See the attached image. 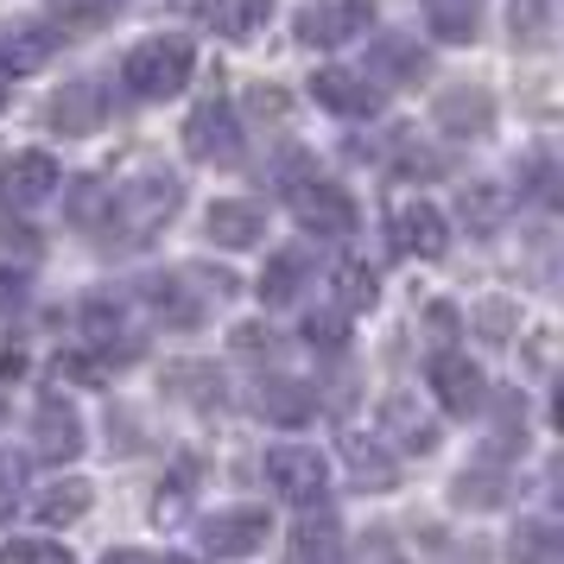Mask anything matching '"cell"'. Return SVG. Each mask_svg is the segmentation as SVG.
<instances>
[{
  "mask_svg": "<svg viewBox=\"0 0 564 564\" xmlns=\"http://www.w3.org/2000/svg\"><path fill=\"white\" fill-rule=\"evenodd\" d=\"M197 70V45H184V39H140L121 64V83H128V96L140 102H159V96H178L184 83Z\"/></svg>",
  "mask_w": 564,
  "mask_h": 564,
  "instance_id": "obj_1",
  "label": "cell"
},
{
  "mask_svg": "<svg viewBox=\"0 0 564 564\" xmlns=\"http://www.w3.org/2000/svg\"><path fill=\"white\" fill-rule=\"evenodd\" d=\"M178 197H184V184L172 178V172H147V178H133L128 191H115L108 216L121 223L128 241H147L153 229H165V223L178 216Z\"/></svg>",
  "mask_w": 564,
  "mask_h": 564,
  "instance_id": "obj_2",
  "label": "cell"
},
{
  "mask_svg": "<svg viewBox=\"0 0 564 564\" xmlns=\"http://www.w3.org/2000/svg\"><path fill=\"white\" fill-rule=\"evenodd\" d=\"M184 147L197 165H241V121H235L229 102H197L191 121H184Z\"/></svg>",
  "mask_w": 564,
  "mask_h": 564,
  "instance_id": "obj_3",
  "label": "cell"
},
{
  "mask_svg": "<svg viewBox=\"0 0 564 564\" xmlns=\"http://www.w3.org/2000/svg\"><path fill=\"white\" fill-rule=\"evenodd\" d=\"M292 216L311 235H349L356 229V197L330 178H299L292 184Z\"/></svg>",
  "mask_w": 564,
  "mask_h": 564,
  "instance_id": "obj_4",
  "label": "cell"
},
{
  "mask_svg": "<svg viewBox=\"0 0 564 564\" xmlns=\"http://www.w3.org/2000/svg\"><path fill=\"white\" fill-rule=\"evenodd\" d=\"M368 20H375V7L368 0H317V7H305L299 13V45H349L356 32H368Z\"/></svg>",
  "mask_w": 564,
  "mask_h": 564,
  "instance_id": "obj_5",
  "label": "cell"
},
{
  "mask_svg": "<svg viewBox=\"0 0 564 564\" xmlns=\"http://www.w3.org/2000/svg\"><path fill=\"white\" fill-rule=\"evenodd\" d=\"M324 457L305 451V444H280V451H267V482L280 488L285 501H317L324 495Z\"/></svg>",
  "mask_w": 564,
  "mask_h": 564,
  "instance_id": "obj_6",
  "label": "cell"
},
{
  "mask_svg": "<svg viewBox=\"0 0 564 564\" xmlns=\"http://www.w3.org/2000/svg\"><path fill=\"white\" fill-rule=\"evenodd\" d=\"M0 197H7V209H39L45 197H57V159L52 153H20L0 172Z\"/></svg>",
  "mask_w": 564,
  "mask_h": 564,
  "instance_id": "obj_7",
  "label": "cell"
},
{
  "mask_svg": "<svg viewBox=\"0 0 564 564\" xmlns=\"http://www.w3.org/2000/svg\"><path fill=\"white\" fill-rule=\"evenodd\" d=\"M432 393L444 400V412H457V419H476L482 412V375L469 368L463 356H451V349H437L432 356Z\"/></svg>",
  "mask_w": 564,
  "mask_h": 564,
  "instance_id": "obj_8",
  "label": "cell"
},
{
  "mask_svg": "<svg viewBox=\"0 0 564 564\" xmlns=\"http://www.w3.org/2000/svg\"><path fill=\"white\" fill-rule=\"evenodd\" d=\"M437 128L457 133V140H482L495 128V96L476 89V83H457V89H444L437 96Z\"/></svg>",
  "mask_w": 564,
  "mask_h": 564,
  "instance_id": "obj_9",
  "label": "cell"
},
{
  "mask_svg": "<svg viewBox=\"0 0 564 564\" xmlns=\"http://www.w3.org/2000/svg\"><path fill=\"white\" fill-rule=\"evenodd\" d=\"M102 115H108V96H102V83H70V89H57L52 108H45V121H52L57 133H96L102 128Z\"/></svg>",
  "mask_w": 564,
  "mask_h": 564,
  "instance_id": "obj_10",
  "label": "cell"
},
{
  "mask_svg": "<svg viewBox=\"0 0 564 564\" xmlns=\"http://www.w3.org/2000/svg\"><path fill=\"white\" fill-rule=\"evenodd\" d=\"M311 96H317V108L349 115V121H361V115H375V108H381L375 83L356 77V70H317V77H311Z\"/></svg>",
  "mask_w": 564,
  "mask_h": 564,
  "instance_id": "obj_11",
  "label": "cell"
},
{
  "mask_svg": "<svg viewBox=\"0 0 564 564\" xmlns=\"http://www.w3.org/2000/svg\"><path fill=\"white\" fill-rule=\"evenodd\" d=\"M32 451L45 463H70L83 451V425L64 400H45V406H39V419H32Z\"/></svg>",
  "mask_w": 564,
  "mask_h": 564,
  "instance_id": "obj_12",
  "label": "cell"
},
{
  "mask_svg": "<svg viewBox=\"0 0 564 564\" xmlns=\"http://www.w3.org/2000/svg\"><path fill=\"white\" fill-rule=\"evenodd\" d=\"M260 539H267V513H254V508H229L216 520H204V545L216 558H248Z\"/></svg>",
  "mask_w": 564,
  "mask_h": 564,
  "instance_id": "obj_13",
  "label": "cell"
},
{
  "mask_svg": "<svg viewBox=\"0 0 564 564\" xmlns=\"http://www.w3.org/2000/svg\"><path fill=\"white\" fill-rule=\"evenodd\" d=\"M83 336L96 343V349H108V356H121L128 361L140 343H133V330H128V311L115 305L108 292H96V299H83Z\"/></svg>",
  "mask_w": 564,
  "mask_h": 564,
  "instance_id": "obj_14",
  "label": "cell"
},
{
  "mask_svg": "<svg viewBox=\"0 0 564 564\" xmlns=\"http://www.w3.org/2000/svg\"><path fill=\"white\" fill-rule=\"evenodd\" d=\"M444 216H437L432 204H406L400 216H393V248L400 254H419V260H437L444 254Z\"/></svg>",
  "mask_w": 564,
  "mask_h": 564,
  "instance_id": "obj_15",
  "label": "cell"
},
{
  "mask_svg": "<svg viewBox=\"0 0 564 564\" xmlns=\"http://www.w3.org/2000/svg\"><path fill=\"white\" fill-rule=\"evenodd\" d=\"M204 229H209V241H216V248H254L260 235H267V216H260L248 197H223V204L209 209Z\"/></svg>",
  "mask_w": 564,
  "mask_h": 564,
  "instance_id": "obj_16",
  "label": "cell"
},
{
  "mask_svg": "<svg viewBox=\"0 0 564 564\" xmlns=\"http://www.w3.org/2000/svg\"><path fill=\"white\" fill-rule=\"evenodd\" d=\"M368 64H375V70H381L387 83H419L432 57L419 52V45H412L406 32H381V39L368 45Z\"/></svg>",
  "mask_w": 564,
  "mask_h": 564,
  "instance_id": "obj_17",
  "label": "cell"
},
{
  "mask_svg": "<svg viewBox=\"0 0 564 564\" xmlns=\"http://www.w3.org/2000/svg\"><path fill=\"white\" fill-rule=\"evenodd\" d=\"M305 280H311V254L305 248H280V254L267 260V273H260V299L267 305H292Z\"/></svg>",
  "mask_w": 564,
  "mask_h": 564,
  "instance_id": "obj_18",
  "label": "cell"
},
{
  "mask_svg": "<svg viewBox=\"0 0 564 564\" xmlns=\"http://www.w3.org/2000/svg\"><path fill=\"white\" fill-rule=\"evenodd\" d=\"M52 32L45 26H20V32H7L0 39V70H13V77H32V70H45L52 64Z\"/></svg>",
  "mask_w": 564,
  "mask_h": 564,
  "instance_id": "obj_19",
  "label": "cell"
},
{
  "mask_svg": "<svg viewBox=\"0 0 564 564\" xmlns=\"http://www.w3.org/2000/svg\"><path fill=\"white\" fill-rule=\"evenodd\" d=\"M425 20H432V39L469 45L476 26H482V0H425Z\"/></svg>",
  "mask_w": 564,
  "mask_h": 564,
  "instance_id": "obj_20",
  "label": "cell"
},
{
  "mask_svg": "<svg viewBox=\"0 0 564 564\" xmlns=\"http://www.w3.org/2000/svg\"><path fill=\"white\" fill-rule=\"evenodd\" d=\"M260 412L273 425H305L311 412H317V393L305 381H260Z\"/></svg>",
  "mask_w": 564,
  "mask_h": 564,
  "instance_id": "obj_21",
  "label": "cell"
},
{
  "mask_svg": "<svg viewBox=\"0 0 564 564\" xmlns=\"http://www.w3.org/2000/svg\"><path fill=\"white\" fill-rule=\"evenodd\" d=\"M508 32L520 52H545L552 45V0H508Z\"/></svg>",
  "mask_w": 564,
  "mask_h": 564,
  "instance_id": "obj_22",
  "label": "cell"
},
{
  "mask_svg": "<svg viewBox=\"0 0 564 564\" xmlns=\"http://www.w3.org/2000/svg\"><path fill=\"white\" fill-rule=\"evenodd\" d=\"M147 299H153V311L165 317V324H178V330H191V324H204V305H191L184 299V280L178 273H165V280H147Z\"/></svg>",
  "mask_w": 564,
  "mask_h": 564,
  "instance_id": "obj_23",
  "label": "cell"
},
{
  "mask_svg": "<svg viewBox=\"0 0 564 564\" xmlns=\"http://www.w3.org/2000/svg\"><path fill=\"white\" fill-rule=\"evenodd\" d=\"M343 451H349V463H356V482H361V488H393V482H400V469H393V457H387L381 444L349 437Z\"/></svg>",
  "mask_w": 564,
  "mask_h": 564,
  "instance_id": "obj_24",
  "label": "cell"
},
{
  "mask_svg": "<svg viewBox=\"0 0 564 564\" xmlns=\"http://www.w3.org/2000/svg\"><path fill=\"white\" fill-rule=\"evenodd\" d=\"M165 387H172V393H191L197 406H223V375L204 368V361H178V368L165 375Z\"/></svg>",
  "mask_w": 564,
  "mask_h": 564,
  "instance_id": "obj_25",
  "label": "cell"
},
{
  "mask_svg": "<svg viewBox=\"0 0 564 564\" xmlns=\"http://www.w3.org/2000/svg\"><path fill=\"white\" fill-rule=\"evenodd\" d=\"M513 558L520 564H552L558 558V527H552V520H527V527H513Z\"/></svg>",
  "mask_w": 564,
  "mask_h": 564,
  "instance_id": "obj_26",
  "label": "cell"
},
{
  "mask_svg": "<svg viewBox=\"0 0 564 564\" xmlns=\"http://www.w3.org/2000/svg\"><path fill=\"white\" fill-rule=\"evenodd\" d=\"M89 482H57L39 495V520H77V513H89Z\"/></svg>",
  "mask_w": 564,
  "mask_h": 564,
  "instance_id": "obj_27",
  "label": "cell"
},
{
  "mask_svg": "<svg viewBox=\"0 0 564 564\" xmlns=\"http://www.w3.org/2000/svg\"><path fill=\"white\" fill-rule=\"evenodd\" d=\"M375 273L361 267V260H349V267H336V299H343V311H368L375 305Z\"/></svg>",
  "mask_w": 564,
  "mask_h": 564,
  "instance_id": "obj_28",
  "label": "cell"
},
{
  "mask_svg": "<svg viewBox=\"0 0 564 564\" xmlns=\"http://www.w3.org/2000/svg\"><path fill=\"white\" fill-rule=\"evenodd\" d=\"M0 564H77L64 545H52V539H7L0 545Z\"/></svg>",
  "mask_w": 564,
  "mask_h": 564,
  "instance_id": "obj_29",
  "label": "cell"
},
{
  "mask_svg": "<svg viewBox=\"0 0 564 564\" xmlns=\"http://www.w3.org/2000/svg\"><path fill=\"white\" fill-rule=\"evenodd\" d=\"M305 343H317V349H343V343H349L343 311H317V317H305Z\"/></svg>",
  "mask_w": 564,
  "mask_h": 564,
  "instance_id": "obj_30",
  "label": "cell"
},
{
  "mask_svg": "<svg viewBox=\"0 0 564 564\" xmlns=\"http://www.w3.org/2000/svg\"><path fill=\"white\" fill-rule=\"evenodd\" d=\"M501 469H482V476H463L457 482V501H469V508H495V501H501Z\"/></svg>",
  "mask_w": 564,
  "mask_h": 564,
  "instance_id": "obj_31",
  "label": "cell"
},
{
  "mask_svg": "<svg viewBox=\"0 0 564 564\" xmlns=\"http://www.w3.org/2000/svg\"><path fill=\"white\" fill-rule=\"evenodd\" d=\"M463 216H469L476 229H495V223H501V191H488V184H476V191L463 197Z\"/></svg>",
  "mask_w": 564,
  "mask_h": 564,
  "instance_id": "obj_32",
  "label": "cell"
},
{
  "mask_svg": "<svg viewBox=\"0 0 564 564\" xmlns=\"http://www.w3.org/2000/svg\"><path fill=\"white\" fill-rule=\"evenodd\" d=\"M115 13V0H57V20L64 26H102Z\"/></svg>",
  "mask_w": 564,
  "mask_h": 564,
  "instance_id": "obj_33",
  "label": "cell"
},
{
  "mask_svg": "<svg viewBox=\"0 0 564 564\" xmlns=\"http://www.w3.org/2000/svg\"><path fill=\"white\" fill-rule=\"evenodd\" d=\"M108 204H115V197H102V184H96V178H83V184H77V197H70V216H77L83 229H89L96 216H108Z\"/></svg>",
  "mask_w": 564,
  "mask_h": 564,
  "instance_id": "obj_34",
  "label": "cell"
},
{
  "mask_svg": "<svg viewBox=\"0 0 564 564\" xmlns=\"http://www.w3.org/2000/svg\"><path fill=\"white\" fill-rule=\"evenodd\" d=\"M20 305H26V273H13V267H0V317H13Z\"/></svg>",
  "mask_w": 564,
  "mask_h": 564,
  "instance_id": "obj_35",
  "label": "cell"
},
{
  "mask_svg": "<svg viewBox=\"0 0 564 564\" xmlns=\"http://www.w3.org/2000/svg\"><path fill=\"white\" fill-rule=\"evenodd\" d=\"M235 349L241 356H273V336L260 330V324H248V330H235Z\"/></svg>",
  "mask_w": 564,
  "mask_h": 564,
  "instance_id": "obj_36",
  "label": "cell"
},
{
  "mask_svg": "<svg viewBox=\"0 0 564 564\" xmlns=\"http://www.w3.org/2000/svg\"><path fill=\"white\" fill-rule=\"evenodd\" d=\"M533 184H539V204H558V172H552V159L533 165Z\"/></svg>",
  "mask_w": 564,
  "mask_h": 564,
  "instance_id": "obj_37",
  "label": "cell"
},
{
  "mask_svg": "<svg viewBox=\"0 0 564 564\" xmlns=\"http://www.w3.org/2000/svg\"><path fill=\"white\" fill-rule=\"evenodd\" d=\"M425 317H432V336H437V343H451V336H457V311H451V305H432Z\"/></svg>",
  "mask_w": 564,
  "mask_h": 564,
  "instance_id": "obj_38",
  "label": "cell"
},
{
  "mask_svg": "<svg viewBox=\"0 0 564 564\" xmlns=\"http://www.w3.org/2000/svg\"><path fill=\"white\" fill-rule=\"evenodd\" d=\"M400 172H406V178H432L437 159L432 153H400Z\"/></svg>",
  "mask_w": 564,
  "mask_h": 564,
  "instance_id": "obj_39",
  "label": "cell"
},
{
  "mask_svg": "<svg viewBox=\"0 0 564 564\" xmlns=\"http://www.w3.org/2000/svg\"><path fill=\"white\" fill-rule=\"evenodd\" d=\"M13 495H20V463H0V513H7Z\"/></svg>",
  "mask_w": 564,
  "mask_h": 564,
  "instance_id": "obj_40",
  "label": "cell"
},
{
  "mask_svg": "<svg viewBox=\"0 0 564 564\" xmlns=\"http://www.w3.org/2000/svg\"><path fill=\"white\" fill-rule=\"evenodd\" d=\"M482 330L488 336H508V305H488L482 311Z\"/></svg>",
  "mask_w": 564,
  "mask_h": 564,
  "instance_id": "obj_41",
  "label": "cell"
},
{
  "mask_svg": "<svg viewBox=\"0 0 564 564\" xmlns=\"http://www.w3.org/2000/svg\"><path fill=\"white\" fill-rule=\"evenodd\" d=\"M184 13H197V20H223V0H178Z\"/></svg>",
  "mask_w": 564,
  "mask_h": 564,
  "instance_id": "obj_42",
  "label": "cell"
},
{
  "mask_svg": "<svg viewBox=\"0 0 564 564\" xmlns=\"http://www.w3.org/2000/svg\"><path fill=\"white\" fill-rule=\"evenodd\" d=\"M267 7H273V0H241V26H254V20L267 13Z\"/></svg>",
  "mask_w": 564,
  "mask_h": 564,
  "instance_id": "obj_43",
  "label": "cell"
},
{
  "mask_svg": "<svg viewBox=\"0 0 564 564\" xmlns=\"http://www.w3.org/2000/svg\"><path fill=\"white\" fill-rule=\"evenodd\" d=\"M102 564H153V558H147V552H108Z\"/></svg>",
  "mask_w": 564,
  "mask_h": 564,
  "instance_id": "obj_44",
  "label": "cell"
},
{
  "mask_svg": "<svg viewBox=\"0 0 564 564\" xmlns=\"http://www.w3.org/2000/svg\"><path fill=\"white\" fill-rule=\"evenodd\" d=\"M159 564H197V558H159Z\"/></svg>",
  "mask_w": 564,
  "mask_h": 564,
  "instance_id": "obj_45",
  "label": "cell"
},
{
  "mask_svg": "<svg viewBox=\"0 0 564 564\" xmlns=\"http://www.w3.org/2000/svg\"><path fill=\"white\" fill-rule=\"evenodd\" d=\"M0 102H7V83H0Z\"/></svg>",
  "mask_w": 564,
  "mask_h": 564,
  "instance_id": "obj_46",
  "label": "cell"
}]
</instances>
